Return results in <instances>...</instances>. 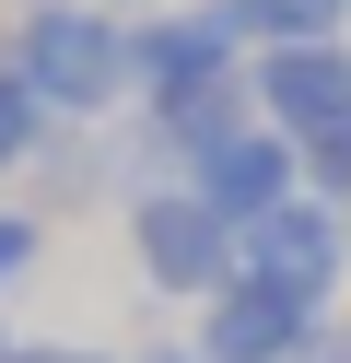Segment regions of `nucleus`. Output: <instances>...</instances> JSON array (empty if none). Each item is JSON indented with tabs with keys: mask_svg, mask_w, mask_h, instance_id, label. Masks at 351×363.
Listing matches in <instances>:
<instances>
[{
	"mask_svg": "<svg viewBox=\"0 0 351 363\" xmlns=\"http://www.w3.org/2000/svg\"><path fill=\"white\" fill-rule=\"evenodd\" d=\"M12 59L23 82L47 94V118H117V106H140V48H129V12H106V0H35L12 24Z\"/></svg>",
	"mask_w": 351,
	"mask_h": 363,
	"instance_id": "f257e3e1",
	"label": "nucleus"
},
{
	"mask_svg": "<svg viewBox=\"0 0 351 363\" xmlns=\"http://www.w3.org/2000/svg\"><path fill=\"white\" fill-rule=\"evenodd\" d=\"M129 258H140V281L152 293H223L234 269H246V223H223L199 188H140L129 199Z\"/></svg>",
	"mask_w": 351,
	"mask_h": 363,
	"instance_id": "f03ea898",
	"label": "nucleus"
},
{
	"mask_svg": "<svg viewBox=\"0 0 351 363\" xmlns=\"http://www.w3.org/2000/svg\"><path fill=\"white\" fill-rule=\"evenodd\" d=\"M246 269L257 281H281V293H304V305H340V281H351V211L340 199H281V211H257L246 223Z\"/></svg>",
	"mask_w": 351,
	"mask_h": 363,
	"instance_id": "7ed1b4c3",
	"label": "nucleus"
},
{
	"mask_svg": "<svg viewBox=\"0 0 351 363\" xmlns=\"http://www.w3.org/2000/svg\"><path fill=\"white\" fill-rule=\"evenodd\" d=\"M23 188H35L23 211H47V223L106 211V199L129 211V199H140V152H129V129H106V118H94V129H82V118H59V129H47V152L23 164Z\"/></svg>",
	"mask_w": 351,
	"mask_h": 363,
	"instance_id": "20e7f679",
	"label": "nucleus"
},
{
	"mask_svg": "<svg viewBox=\"0 0 351 363\" xmlns=\"http://www.w3.org/2000/svg\"><path fill=\"white\" fill-rule=\"evenodd\" d=\"M176 188H199L223 223H257V211H281V199H304V141L269 129V118H246V129H223Z\"/></svg>",
	"mask_w": 351,
	"mask_h": 363,
	"instance_id": "39448f33",
	"label": "nucleus"
},
{
	"mask_svg": "<svg viewBox=\"0 0 351 363\" xmlns=\"http://www.w3.org/2000/svg\"><path fill=\"white\" fill-rule=\"evenodd\" d=\"M316 328H328V305H304V293L234 269V281L211 293V316H199V352H211V363H293Z\"/></svg>",
	"mask_w": 351,
	"mask_h": 363,
	"instance_id": "423d86ee",
	"label": "nucleus"
},
{
	"mask_svg": "<svg viewBox=\"0 0 351 363\" xmlns=\"http://www.w3.org/2000/svg\"><path fill=\"white\" fill-rule=\"evenodd\" d=\"M129 48H140V106H164V94H211V82H234V71H246V48H234V24L211 12V0L129 24Z\"/></svg>",
	"mask_w": 351,
	"mask_h": 363,
	"instance_id": "0eeeda50",
	"label": "nucleus"
},
{
	"mask_svg": "<svg viewBox=\"0 0 351 363\" xmlns=\"http://www.w3.org/2000/svg\"><path fill=\"white\" fill-rule=\"evenodd\" d=\"M246 82H257V118L269 129L328 141V129L351 118V35L340 48H269V59H246Z\"/></svg>",
	"mask_w": 351,
	"mask_h": 363,
	"instance_id": "6e6552de",
	"label": "nucleus"
},
{
	"mask_svg": "<svg viewBox=\"0 0 351 363\" xmlns=\"http://www.w3.org/2000/svg\"><path fill=\"white\" fill-rule=\"evenodd\" d=\"M234 24V48L246 59H269V48H340L351 35V0H211Z\"/></svg>",
	"mask_w": 351,
	"mask_h": 363,
	"instance_id": "1a4fd4ad",
	"label": "nucleus"
},
{
	"mask_svg": "<svg viewBox=\"0 0 351 363\" xmlns=\"http://www.w3.org/2000/svg\"><path fill=\"white\" fill-rule=\"evenodd\" d=\"M47 129H59V118H47V94L23 82L12 24H0V176H23V164H35V152H47Z\"/></svg>",
	"mask_w": 351,
	"mask_h": 363,
	"instance_id": "9d476101",
	"label": "nucleus"
},
{
	"mask_svg": "<svg viewBox=\"0 0 351 363\" xmlns=\"http://www.w3.org/2000/svg\"><path fill=\"white\" fill-rule=\"evenodd\" d=\"M35 258H47V211H0V293L35 281Z\"/></svg>",
	"mask_w": 351,
	"mask_h": 363,
	"instance_id": "9b49d317",
	"label": "nucleus"
},
{
	"mask_svg": "<svg viewBox=\"0 0 351 363\" xmlns=\"http://www.w3.org/2000/svg\"><path fill=\"white\" fill-rule=\"evenodd\" d=\"M304 188H316V199H340V211H351V118L328 129V141H304Z\"/></svg>",
	"mask_w": 351,
	"mask_h": 363,
	"instance_id": "f8f14e48",
	"label": "nucleus"
},
{
	"mask_svg": "<svg viewBox=\"0 0 351 363\" xmlns=\"http://www.w3.org/2000/svg\"><path fill=\"white\" fill-rule=\"evenodd\" d=\"M12 363H117V352H94V340H23Z\"/></svg>",
	"mask_w": 351,
	"mask_h": 363,
	"instance_id": "ddd939ff",
	"label": "nucleus"
},
{
	"mask_svg": "<svg viewBox=\"0 0 351 363\" xmlns=\"http://www.w3.org/2000/svg\"><path fill=\"white\" fill-rule=\"evenodd\" d=\"M117 363H211L199 340H152V352H117Z\"/></svg>",
	"mask_w": 351,
	"mask_h": 363,
	"instance_id": "4468645a",
	"label": "nucleus"
},
{
	"mask_svg": "<svg viewBox=\"0 0 351 363\" xmlns=\"http://www.w3.org/2000/svg\"><path fill=\"white\" fill-rule=\"evenodd\" d=\"M12 352H23V340H12V305H0V363H12Z\"/></svg>",
	"mask_w": 351,
	"mask_h": 363,
	"instance_id": "2eb2a0df",
	"label": "nucleus"
},
{
	"mask_svg": "<svg viewBox=\"0 0 351 363\" xmlns=\"http://www.w3.org/2000/svg\"><path fill=\"white\" fill-rule=\"evenodd\" d=\"M106 12H117V0H106Z\"/></svg>",
	"mask_w": 351,
	"mask_h": 363,
	"instance_id": "dca6fc26",
	"label": "nucleus"
}]
</instances>
